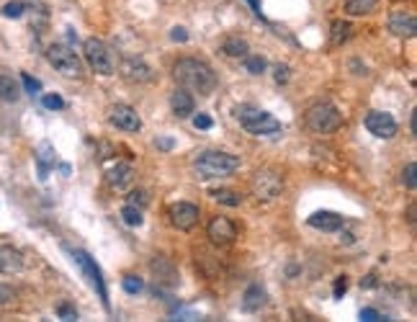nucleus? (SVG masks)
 I'll list each match as a JSON object with an SVG mask.
<instances>
[{
	"instance_id": "1",
	"label": "nucleus",
	"mask_w": 417,
	"mask_h": 322,
	"mask_svg": "<svg viewBox=\"0 0 417 322\" xmlns=\"http://www.w3.org/2000/svg\"><path fill=\"white\" fill-rule=\"evenodd\" d=\"M173 78L178 80V85L185 90H194L199 96H212L216 88V72H214L206 62L196 57H183L173 65Z\"/></svg>"
},
{
	"instance_id": "2",
	"label": "nucleus",
	"mask_w": 417,
	"mask_h": 322,
	"mask_svg": "<svg viewBox=\"0 0 417 322\" xmlns=\"http://www.w3.org/2000/svg\"><path fill=\"white\" fill-rule=\"evenodd\" d=\"M234 117L243 124V129L247 134H255V137H271V134H278L281 132V121L276 117H271L268 111H261V108L250 106V103H243V106L234 108Z\"/></svg>"
},
{
	"instance_id": "3",
	"label": "nucleus",
	"mask_w": 417,
	"mask_h": 322,
	"mask_svg": "<svg viewBox=\"0 0 417 322\" xmlns=\"http://www.w3.org/2000/svg\"><path fill=\"white\" fill-rule=\"evenodd\" d=\"M234 170H240V157L230 155V152H219V150H206L196 157V173L206 181L212 178H227Z\"/></svg>"
},
{
	"instance_id": "4",
	"label": "nucleus",
	"mask_w": 417,
	"mask_h": 322,
	"mask_svg": "<svg viewBox=\"0 0 417 322\" xmlns=\"http://www.w3.org/2000/svg\"><path fill=\"white\" fill-rule=\"evenodd\" d=\"M304 124L314 134H332L343 127V114L332 103H314L304 114Z\"/></svg>"
},
{
	"instance_id": "5",
	"label": "nucleus",
	"mask_w": 417,
	"mask_h": 322,
	"mask_svg": "<svg viewBox=\"0 0 417 322\" xmlns=\"http://www.w3.org/2000/svg\"><path fill=\"white\" fill-rule=\"evenodd\" d=\"M83 57H85L88 68L98 72V75H114V57L108 47L101 39L90 37V39L83 41Z\"/></svg>"
},
{
	"instance_id": "6",
	"label": "nucleus",
	"mask_w": 417,
	"mask_h": 322,
	"mask_svg": "<svg viewBox=\"0 0 417 322\" xmlns=\"http://www.w3.org/2000/svg\"><path fill=\"white\" fill-rule=\"evenodd\" d=\"M47 59H49V65L57 70V72H62L65 78H78V75H83V62H80V57L68 44H52V47L47 49Z\"/></svg>"
},
{
	"instance_id": "7",
	"label": "nucleus",
	"mask_w": 417,
	"mask_h": 322,
	"mask_svg": "<svg viewBox=\"0 0 417 322\" xmlns=\"http://www.w3.org/2000/svg\"><path fill=\"white\" fill-rule=\"evenodd\" d=\"M250 188H252V196H255L258 201H273V199L281 196L283 191V176L278 170H271V168L258 170L250 181Z\"/></svg>"
},
{
	"instance_id": "8",
	"label": "nucleus",
	"mask_w": 417,
	"mask_h": 322,
	"mask_svg": "<svg viewBox=\"0 0 417 322\" xmlns=\"http://www.w3.org/2000/svg\"><path fill=\"white\" fill-rule=\"evenodd\" d=\"M72 258H75V263L80 265V271L85 274V279L90 281V286L98 292L101 296V302L103 307L108 310V292H106V281H103V274H101V268L96 265V261L85 253V250H72Z\"/></svg>"
},
{
	"instance_id": "9",
	"label": "nucleus",
	"mask_w": 417,
	"mask_h": 322,
	"mask_svg": "<svg viewBox=\"0 0 417 322\" xmlns=\"http://www.w3.org/2000/svg\"><path fill=\"white\" fill-rule=\"evenodd\" d=\"M366 129L378 139H391L399 132L397 121L387 111H369L366 114Z\"/></svg>"
},
{
	"instance_id": "10",
	"label": "nucleus",
	"mask_w": 417,
	"mask_h": 322,
	"mask_svg": "<svg viewBox=\"0 0 417 322\" xmlns=\"http://www.w3.org/2000/svg\"><path fill=\"white\" fill-rule=\"evenodd\" d=\"M206 234H209V240L214 245H219V248H227V245H232L237 240V227L232 225V219H227V217H214L209 227H206Z\"/></svg>"
},
{
	"instance_id": "11",
	"label": "nucleus",
	"mask_w": 417,
	"mask_h": 322,
	"mask_svg": "<svg viewBox=\"0 0 417 322\" xmlns=\"http://www.w3.org/2000/svg\"><path fill=\"white\" fill-rule=\"evenodd\" d=\"M121 75H124V80L134 83V85H145V83H152V80H155L152 68L147 65L145 59H136V57H129L121 62Z\"/></svg>"
},
{
	"instance_id": "12",
	"label": "nucleus",
	"mask_w": 417,
	"mask_h": 322,
	"mask_svg": "<svg viewBox=\"0 0 417 322\" xmlns=\"http://www.w3.org/2000/svg\"><path fill=\"white\" fill-rule=\"evenodd\" d=\"M167 214H170L173 227L183 230V232H188V230H194V227L199 225V206L188 204V201H178V204H173Z\"/></svg>"
},
{
	"instance_id": "13",
	"label": "nucleus",
	"mask_w": 417,
	"mask_h": 322,
	"mask_svg": "<svg viewBox=\"0 0 417 322\" xmlns=\"http://www.w3.org/2000/svg\"><path fill=\"white\" fill-rule=\"evenodd\" d=\"M108 121H111L116 129H121V132H139V129H142V119H139V114H136L132 106H126V103H116V106L111 108Z\"/></svg>"
},
{
	"instance_id": "14",
	"label": "nucleus",
	"mask_w": 417,
	"mask_h": 322,
	"mask_svg": "<svg viewBox=\"0 0 417 322\" xmlns=\"http://www.w3.org/2000/svg\"><path fill=\"white\" fill-rule=\"evenodd\" d=\"M389 31L399 37V39H412L417 34V21L412 13H405V10H397L389 16Z\"/></svg>"
},
{
	"instance_id": "15",
	"label": "nucleus",
	"mask_w": 417,
	"mask_h": 322,
	"mask_svg": "<svg viewBox=\"0 0 417 322\" xmlns=\"http://www.w3.org/2000/svg\"><path fill=\"white\" fill-rule=\"evenodd\" d=\"M343 225H345V219L340 214H335V212H314L309 217V227L322 230V232H338Z\"/></svg>"
},
{
	"instance_id": "16",
	"label": "nucleus",
	"mask_w": 417,
	"mask_h": 322,
	"mask_svg": "<svg viewBox=\"0 0 417 322\" xmlns=\"http://www.w3.org/2000/svg\"><path fill=\"white\" fill-rule=\"evenodd\" d=\"M106 181L111 188L121 191V188H126V185L134 181V168L129 165V163H116V165L106 173Z\"/></svg>"
},
{
	"instance_id": "17",
	"label": "nucleus",
	"mask_w": 417,
	"mask_h": 322,
	"mask_svg": "<svg viewBox=\"0 0 417 322\" xmlns=\"http://www.w3.org/2000/svg\"><path fill=\"white\" fill-rule=\"evenodd\" d=\"M170 106H173V114L178 119H188L194 114V96L188 93L185 88H178L173 90V96H170Z\"/></svg>"
},
{
	"instance_id": "18",
	"label": "nucleus",
	"mask_w": 417,
	"mask_h": 322,
	"mask_svg": "<svg viewBox=\"0 0 417 322\" xmlns=\"http://www.w3.org/2000/svg\"><path fill=\"white\" fill-rule=\"evenodd\" d=\"M19 271H23L21 253L10 245H3L0 248V274H19Z\"/></svg>"
},
{
	"instance_id": "19",
	"label": "nucleus",
	"mask_w": 417,
	"mask_h": 322,
	"mask_svg": "<svg viewBox=\"0 0 417 322\" xmlns=\"http://www.w3.org/2000/svg\"><path fill=\"white\" fill-rule=\"evenodd\" d=\"M265 302H268V294H265L263 286L252 283V286L245 289V294H243V310L245 312H258L261 307H265Z\"/></svg>"
},
{
	"instance_id": "20",
	"label": "nucleus",
	"mask_w": 417,
	"mask_h": 322,
	"mask_svg": "<svg viewBox=\"0 0 417 322\" xmlns=\"http://www.w3.org/2000/svg\"><path fill=\"white\" fill-rule=\"evenodd\" d=\"M54 147L49 145V142H41L39 147H37V165H39V178L41 181H47L49 176V168L54 165Z\"/></svg>"
},
{
	"instance_id": "21",
	"label": "nucleus",
	"mask_w": 417,
	"mask_h": 322,
	"mask_svg": "<svg viewBox=\"0 0 417 322\" xmlns=\"http://www.w3.org/2000/svg\"><path fill=\"white\" fill-rule=\"evenodd\" d=\"M19 98H21L19 83L10 78V75H0V101H6V103H16Z\"/></svg>"
},
{
	"instance_id": "22",
	"label": "nucleus",
	"mask_w": 417,
	"mask_h": 322,
	"mask_svg": "<svg viewBox=\"0 0 417 322\" xmlns=\"http://www.w3.org/2000/svg\"><path fill=\"white\" fill-rule=\"evenodd\" d=\"M378 0H345V13L348 16H366L371 10H376Z\"/></svg>"
},
{
	"instance_id": "23",
	"label": "nucleus",
	"mask_w": 417,
	"mask_h": 322,
	"mask_svg": "<svg viewBox=\"0 0 417 322\" xmlns=\"http://www.w3.org/2000/svg\"><path fill=\"white\" fill-rule=\"evenodd\" d=\"M222 52H224V54H227V57H237V59H243L245 54H247V41L237 39V37H230V39H224Z\"/></svg>"
},
{
	"instance_id": "24",
	"label": "nucleus",
	"mask_w": 417,
	"mask_h": 322,
	"mask_svg": "<svg viewBox=\"0 0 417 322\" xmlns=\"http://www.w3.org/2000/svg\"><path fill=\"white\" fill-rule=\"evenodd\" d=\"M212 196L224 206H240L243 204V196L237 194V191H232V188H216V191H212Z\"/></svg>"
},
{
	"instance_id": "25",
	"label": "nucleus",
	"mask_w": 417,
	"mask_h": 322,
	"mask_svg": "<svg viewBox=\"0 0 417 322\" xmlns=\"http://www.w3.org/2000/svg\"><path fill=\"white\" fill-rule=\"evenodd\" d=\"M350 23H345V21H332V44L335 47H340L343 41L350 39Z\"/></svg>"
},
{
	"instance_id": "26",
	"label": "nucleus",
	"mask_w": 417,
	"mask_h": 322,
	"mask_svg": "<svg viewBox=\"0 0 417 322\" xmlns=\"http://www.w3.org/2000/svg\"><path fill=\"white\" fill-rule=\"evenodd\" d=\"M121 219H124L129 227H139L142 222H145V217H142V209H136V206L126 204L124 209H121Z\"/></svg>"
},
{
	"instance_id": "27",
	"label": "nucleus",
	"mask_w": 417,
	"mask_h": 322,
	"mask_svg": "<svg viewBox=\"0 0 417 322\" xmlns=\"http://www.w3.org/2000/svg\"><path fill=\"white\" fill-rule=\"evenodd\" d=\"M245 68H247V72L250 75H263L265 72V59L263 57H252V54H245Z\"/></svg>"
},
{
	"instance_id": "28",
	"label": "nucleus",
	"mask_w": 417,
	"mask_h": 322,
	"mask_svg": "<svg viewBox=\"0 0 417 322\" xmlns=\"http://www.w3.org/2000/svg\"><path fill=\"white\" fill-rule=\"evenodd\" d=\"M121 286H124L126 294H139L142 289H145V281H142L139 276L129 274V276H124V279H121Z\"/></svg>"
},
{
	"instance_id": "29",
	"label": "nucleus",
	"mask_w": 417,
	"mask_h": 322,
	"mask_svg": "<svg viewBox=\"0 0 417 322\" xmlns=\"http://www.w3.org/2000/svg\"><path fill=\"white\" fill-rule=\"evenodd\" d=\"M23 10H26V3L13 0V3H6V6H3V16H6V19H21Z\"/></svg>"
},
{
	"instance_id": "30",
	"label": "nucleus",
	"mask_w": 417,
	"mask_h": 322,
	"mask_svg": "<svg viewBox=\"0 0 417 322\" xmlns=\"http://www.w3.org/2000/svg\"><path fill=\"white\" fill-rule=\"evenodd\" d=\"M415 173H417V165H415V163H407V165H405V170H402V181H405V185H407L409 191H415V188H417Z\"/></svg>"
},
{
	"instance_id": "31",
	"label": "nucleus",
	"mask_w": 417,
	"mask_h": 322,
	"mask_svg": "<svg viewBox=\"0 0 417 322\" xmlns=\"http://www.w3.org/2000/svg\"><path fill=\"white\" fill-rule=\"evenodd\" d=\"M41 103H44V108H49V111L65 108V101H62V96H57V93H47V96L41 98Z\"/></svg>"
},
{
	"instance_id": "32",
	"label": "nucleus",
	"mask_w": 417,
	"mask_h": 322,
	"mask_svg": "<svg viewBox=\"0 0 417 322\" xmlns=\"http://www.w3.org/2000/svg\"><path fill=\"white\" fill-rule=\"evenodd\" d=\"M126 204L136 206V209H145V206L150 204V199H147L145 191H132V194L126 196Z\"/></svg>"
},
{
	"instance_id": "33",
	"label": "nucleus",
	"mask_w": 417,
	"mask_h": 322,
	"mask_svg": "<svg viewBox=\"0 0 417 322\" xmlns=\"http://www.w3.org/2000/svg\"><path fill=\"white\" fill-rule=\"evenodd\" d=\"M57 314L62 317V320H78V310L72 307L70 302H62L57 307Z\"/></svg>"
},
{
	"instance_id": "34",
	"label": "nucleus",
	"mask_w": 417,
	"mask_h": 322,
	"mask_svg": "<svg viewBox=\"0 0 417 322\" xmlns=\"http://www.w3.org/2000/svg\"><path fill=\"white\" fill-rule=\"evenodd\" d=\"M13 299H16V289H13V286H8V283H0V307L10 304Z\"/></svg>"
},
{
	"instance_id": "35",
	"label": "nucleus",
	"mask_w": 417,
	"mask_h": 322,
	"mask_svg": "<svg viewBox=\"0 0 417 322\" xmlns=\"http://www.w3.org/2000/svg\"><path fill=\"white\" fill-rule=\"evenodd\" d=\"M345 292H348V279H345V276H338V279H335V286H332V296L340 299Z\"/></svg>"
},
{
	"instance_id": "36",
	"label": "nucleus",
	"mask_w": 417,
	"mask_h": 322,
	"mask_svg": "<svg viewBox=\"0 0 417 322\" xmlns=\"http://www.w3.org/2000/svg\"><path fill=\"white\" fill-rule=\"evenodd\" d=\"M21 78H23V85H26V90H29V93H39V90H41V83H39V80L31 78L29 72H23Z\"/></svg>"
},
{
	"instance_id": "37",
	"label": "nucleus",
	"mask_w": 417,
	"mask_h": 322,
	"mask_svg": "<svg viewBox=\"0 0 417 322\" xmlns=\"http://www.w3.org/2000/svg\"><path fill=\"white\" fill-rule=\"evenodd\" d=\"M194 127L196 129H212L214 121H212V117H206V114H199V117L194 119Z\"/></svg>"
},
{
	"instance_id": "38",
	"label": "nucleus",
	"mask_w": 417,
	"mask_h": 322,
	"mask_svg": "<svg viewBox=\"0 0 417 322\" xmlns=\"http://www.w3.org/2000/svg\"><path fill=\"white\" fill-rule=\"evenodd\" d=\"M170 39L181 41V44H183V41H188V31H185L183 26H175V29L170 31Z\"/></svg>"
},
{
	"instance_id": "39",
	"label": "nucleus",
	"mask_w": 417,
	"mask_h": 322,
	"mask_svg": "<svg viewBox=\"0 0 417 322\" xmlns=\"http://www.w3.org/2000/svg\"><path fill=\"white\" fill-rule=\"evenodd\" d=\"M360 320H369V322H376V320H381V314L376 312V310H360Z\"/></svg>"
},
{
	"instance_id": "40",
	"label": "nucleus",
	"mask_w": 417,
	"mask_h": 322,
	"mask_svg": "<svg viewBox=\"0 0 417 322\" xmlns=\"http://www.w3.org/2000/svg\"><path fill=\"white\" fill-rule=\"evenodd\" d=\"M289 80V68L286 65H278L276 68V83H286Z\"/></svg>"
},
{
	"instance_id": "41",
	"label": "nucleus",
	"mask_w": 417,
	"mask_h": 322,
	"mask_svg": "<svg viewBox=\"0 0 417 322\" xmlns=\"http://www.w3.org/2000/svg\"><path fill=\"white\" fill-rule=\"evenodd\" d=\"M157 147H160V150H165V152H170V150L175 147V142L170 137H157Z\"/></svg>"
},
{
	"instance_id": "42",
	"label": "nucleus",
	"mask_w": 417,
	"mask_h": 322,
	"mask_svg": "<svg viewBox=\"0 0 417 322\" xmlns=\"http://www.w3.org/2000/svg\"><path fill=\"white\" fill-rule=\"evenodd\" d=\"M360 286H366V289H371V286H376V276H374V274L366 276V281H360Z\"/></svg>"
},
{
	"instance_id": "43",
	"label": "nucleus",
	"mask_w": 417,
	"mask_h": 322,
	"mask_svg": "<svg viewBox=\"0 0 417 322\" xmlns=\"http://www.w3.org/2000/svg\"><path fill=\"white\" fill-rule=\"evenodd\" d=\"M247 3H250V6H252V10H255V16H263V13H261V3H258V0H247Z\"/></svg>"
},
{
	"instance_id": "44",
	"label": "nucleus",
	"mask_w": 417,
	"mask_h": 322,
	"mask_svg": "<svg viewBox=\"0 0 417 322\" xmlns=\"http://www.w3.org/2000/svg\"><path fill=\"white\" fill-rule=\"evenodd\" d=\"M407 219L415 225V206H409V209H407Z\"/></svg>"
}]
</instances>
